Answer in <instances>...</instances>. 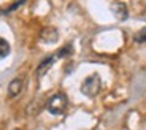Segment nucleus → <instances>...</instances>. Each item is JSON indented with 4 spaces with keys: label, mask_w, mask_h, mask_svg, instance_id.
I'll return each mask as SVG.
<instances>
[{
    "label": "nucleus",
    "mask_w": 146,
    "mask_h": 130,
    "mask_svg": "<svg viewBox=\"0 0 146 130\" xmlns=\"http://www.w3.org/2000/svg\"><path fill=\"white\" fill-rule=\"evenodd\" d=\"M67 106H68V100L65 94H56L48 101V111L54 116H62L67 111Z\"/></svg>",
    "instance_id": "1"
},
{
    "label": "nucleus",
    "mask_w": 146,
    "mask_h": 130,
    "mask_svg": "<svg viewBox=\"0 0 146 130\" xmlns=\"http://www.w3.org/2000/svg\"><path fill=\"white\" fill-rule=\"evenodd\" d=\"M100 87H102L100 76L99 75H91L83 81V84H81V92H83L86 97H95V95L100 92Z\"/></svg>",
    "instance_id": "2"
},
{
    "label": "nucleus",
    "mask_w": 146,
    "mask_h": 130,
    "mask_svg": "<svg viewBox=\"0 0 146 130\" xmlns=\"http://www.w3.org/2000/svg\"><path fill=\"white\" fill-rule=\"evenodd\" d=\"M40 38L44 43H56L59 40V33L54 27H44L40 33Z\"/></svg>",
    "instance_id": "3"
},
{
    "label": "nucleus",
    "mask_w": 146,
    "mask_h": 130,
    "mask_svg": "<svg viewBox=\"0 0 146 130\" xmlns=\"http://www.w3.org/2000/svg\"><path fill=\"white\" fill-rule=\"evenodd\" d=\"M111 11H113V15L116 16L119 21H125L129 16V10L127 7H125L124 3H121V2H117V3L111 5Z\"/></svg>",
    "instance_id": "4"
},
{
    "label": "nucleus",
    "mask_w": 146,
    "mask_h": 130,
    "mask_svg": "<svg viewBox=\"0 0 146 130\" xmlns=\"http://www.w3.org/2000/svg\"><path fill=\"white\" fill-rule=\"evenodd\" d=\"M56 54H52V56H48L46 59H44L43 62H41L40 65H38V68H36V72H38V75H44V73H46V70L49 68V67H51L52 64H54V60H56Z\"/></svg>",
    "instance_id": "5"
},
{
    "label": "nucleus",
    "mask_w": 146,
    "mask_h": 130,
    "mask_svg": "<svg viewBox=\"0 0 146 130\" xmlns=\"http://www.w3.org/2000/svg\"><path fill=\"white\" fill-rule=\"evenodd\" d=\"M21 89H22V80L16 78V80H13L10 83V86H8V94H10V97H16V95L21 92Z\"/></svg>",
    "instance_id": "6"
},
{
    "label": "nucleus",
    "mask_w": 146,
    "mask_h": 130,
    "mask_svg": "<svg viewBox=\"0 0 146 130\" xmlns=\"http://www.w3.org/2000/svg\"><path fill=\"white\" fill-rule=\"evenodd\" d=\"M10 54V43L3 38H0V59L7 57Z\"/></svg>",
    "instance_id": "7"
},
{
    "label": "nucleus",
    "mask_w": 146,
    "mask_h": 130,
    "mask_svg": "<svg viewBox=\"0 0 146 130\" xmlns=\"http://www.w3.org/2000/svg\"><path fill=\"white\" fill-rule=\"evenodd\" d=\"M73 52V48H72V44H67V46H64L62 49H59L57 52H56V57H67V56H70Z\"/></svg>",
    "instance_id": "8"
},
{
    "label": "nucleus",
    "mask_w": 146,
    "mask_h": 130,
    "mask_svg": "<svg viewBox=\"0 0 146 130\" xmlns=\"http://www.w3.org/2000/svg\"><path fill=\"white\" fill-rule=\"evenodd\" d=\"M133 40H135L137 43H145L146 41V29L138 30V32L135 33V36H133Z\"/></svg>",
    "instance_id": "9"
}]
</instances>
